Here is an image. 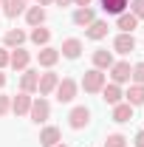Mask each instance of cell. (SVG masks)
Listing matches in <instances>:
<instances>
[{"instance_id":"cell-10","label":"cell","mask_w":144,"mask_h":147,"mask_svg":"<svg viewBox=\"0 0 144 147\" xmlns=\"http://www.w3.org/2000/svg\"><path fill=\"white\" fill-rule=\"evenodd\" d=\"M37 82H40V71L26 68L23 76H20V91H23V93H37Z\"/></svg>"},{"instance_id":"cell-31","label":"cell","mask_w":144,"mask_h":147,"mask_svg":"<svg viewBox=\"0 0 144 147\" xmlns=\"http://www.w3.org/2000/svg\"><path fill=\"white\" fill-rule=\"evenodd\" d=\"M133 144H136V147H144V130H139V133H136V139H133Z\"/></svg>"},{"instance_id":"cell-14","label":"cell","mask_w":144,"mask_h":147,"mask_svg":"<svg viewBox=\"0 0 144 147\" xmlns=\"http://www.w3.org/2000/svg\"><path fill=\"white\" fill-rule=\"evenodd\" d=\"M0 9H3V14L6 17H20V14H26V0H0Z\"/></svg>"},{"instance_id":"cell-13","label":"cell","mask_w":144,"mask_h":147,"mask_svg":"<svg viewBox=\"0 0 144 147\" xmlns=\"http://www.w3.org/2000/svg\"><path fill=\"white\" fill-rule=\"evenodd\" d=\"M116 28H119L122 34H133V31L139 28V17H133L130 11H122V14L116 17Z\"/></svg>"},{"instance_id":"cell-18","label":"cell","mask_w":144,"mask_h":147,"mask_svg":"<svg viewBox=\"0 0 144 147\" xmlns=\"http://www.w3.org/2000/svg\"><path fill=\"white\" fill-rule=\"evenodd\" d=\"M26 40H28V37H26V31H23V28H9V31H6V37H3V42H6V48H9V51H11V48H20Z\"/></svg>"},{"instance_id":"cell-15","label":"cell","mask_w":144,"mask_h":147,"mask_svg":"<svg viewBox=\"0 0 144 147\" xmlns=\"http://www.w3.org/2000/svg\"><path fill=\"white\" fill-rule=\"evenodd\" d=\"M113 51H119V54H133V51H136V37L133 34H119L113 40Z\"/></svg>"},{"instance_id":"cell-3","label":"cell","mask_w":144,"mask_h":147,"mask_svg":"<svg viewBox=\"0 0 144 147\" xmlns=\"http://www.w3.org/2000/svg\"><path fill=\"white\" fill-rule=\"evenodd\" d=\"M76 91H79V85L73 82L71 76H65V79H59V85H57V102H62V105H68L76 99Z\"/></svg>"},{"instance_id":"cell-7","label":"cell","mask_w":144,"mask_h":147,"mask_svg":"<svg viewBox=\"0 0 144 147\" xmlns=\"http://www.w3.org/2000/svg\"><path fill=\"white\" fill-rule=\"evenodd\" d=\"M57 85H59V76H57L54 71H45V74H40L37 91H40V96H48V93H54V91H57Z\"/></svg>"},{"instance_id":"cell-12","label":"cell","mask_w":144,"mask_h":147,"mask_svg":"<svg viewBox=\"0 0 144 147\" xmlns=\"http://www.w3.org/2000/svg\"><path fill=\"white\" fill-rule=\"evenodd\" d=\"M62 142V133H59V127H54V125H48V127L40 130V147H54Z\"/></svg>"},{"instance_id":"cell-11","label":"cell","mask_w":144,"mask_h":147,"mask_svg":"<svg viewBox=\"0 0 144 147\" xmlns=\"http://www.w3.org/2000/svg\"><path fill=\"white\" fill-rule=\"evenodd\" d=\"M37 62H40L42 68H54L57 62H59V48L42 45V48H40V54H37Z\"/></svg>"},{"instance_id":"cell-22","label":"cell","mask_w":144,"mask_h":147,"mask_svg":"<svg viewBox=\"0 0 144 147\" xmlns=\"http://www.w3.org/2000/svg\"><path fill=\"white\" fill-rule=\"evenodd\" d=\"M26 20H28L31 28L42 26V23H45V9H42V6H28V9H26Z\"/></svg>"},{"instance_id":"cell-6","label":"cell","mask_w":144,"mask_h":147,"mask_svg":"<svg viewBox=\"0 0 144 147\" xmlns=\"http://www.w3.org/2000/svg\"><path fill=\"white\" fill-rule=\"evenodd\" d=\"M130 62H113L110 65V82H116V85H124V82H130Z\"/></svg>"},{"instance_id":"cell-17","label":"cell","mask_w":144,"mask_h":147,"mask_svg":"<svg viewBox=\"0 0 144 147\" xmlns=\"http://www.w3.org/2000/svg\"><path fill=\"white\" fill-rule=\"evenodd\" d=\"M110 31V26H108V20H93L88 26V31H85V37L88 40H105Z\"/></svg>"},{"instance_id":"cell-33","label":"cell","mask_w":144,"mask_h":147,"mask_svg":"<svg viewBox=\"0 0 144 147\" xmlns=\"http://www.w3.org/2000/svg\"><path fill=\"white\" fill-rule=\"evenodd\" d=\"M40 6L45 9V6H54V0H40Z\"/></svg>"},{"instance_id":"cell-27","label":"cell","mask_w":144,"mask_h":147,"mask_svg":"<svg viewBox=\"0 0 144 147\" xmlns=\"http://www.w3.org/2000/svg\"><path fill=\"white\" fill-rule=\"evenodd\" d=\"M105 147H127V136H122V133H110L108 139H105Z\"/></svg>"},{"instance_id":"cell-2","label":"cell","mask_w":144,"mask_h":147,"mask_svg":"<svg viewBox=\"0 0 144 147\" xmlns=\"http://www.w3.org/2000/svg\"><path fill=\"white\" fill-rule=\"evenodd\" d=\"M28 116H31L34 125H45L48 116H51V105H48V99H45V96L31 99V110H28Z\"/></svg>"},{"instance_id":"cell-21","label":"cell","mask_w":144,"mask_h":147,"mask_svg":"<svg viewBox=\"0 0 144 147\" xmlns=\"http://www.w3.org/2000/svg\"><path fill=\"white\" fill-rule=\"evenodd\" d=\"M113 65V54H110L108 48H96L93 51V68H99V71H105Z\"/></svg>"},{"instance_id":"cell-1","label":"cell","mask_w":144,"mask_h":147,"mask_svg":"<svg viewBox=\"0 0 144 147\" xmlns=\"http://www.w3.org/2000/svg\"><path fill=\"white\" fill-rule=\"evenodd\" d=\"M105 85H108V74L105 71H99V68L85 71V76H82V91L85 93H102Z\"/></svg>"},{"instance_id":"cell-19","label":"cell","mask_w":144,"mask_h":147,"mask_svg":"<svg viewBox=\"0 0 144 147\" xmlns=\"http://www.w3.org/2000/svg\"><path fill=\"white\" fill-rule=\"evenodd\" d=\"M102 99L113 108V105H119V102L124 99V93H122V88H119L116 82H110V85H105V88H102Z\"/></svg>"},{"instance_id":"cell-4","label":"cell","mask_w":144,"mask_h":147,"mask_svg":"<svg viewBox=\"0 0 144 147\" xmlns=\"http://www.w3.org/2000/svg\"><path fill=\"white\" fill-rule=\"evenodd\" d=\"M68 125H71V130H82L90 125V108H85V105H76V108L68 113Z\"/></svg>"},{"instance_id":"cell-16","label":"cell","mask_w":144,"mask_h":147,"mask_svg":"<svg viewBox=\"0 0 144 147\" xmlns=\"http://www.w3.org/2000/svg\"><path fill=\"white\" fill-rule=\"evenodd\" d=\"M93 20H96V11H93L90 6H76V11H73V23H76V26L88 28Z\"/></svg>"},{"instance_id":"cell-30","label":"cell","mask_w":144,"mask_h":147,"mask_svg":"<svg viewBox=\"0 0 144 147\" xmlns=\"http://www.w3.org/2000/svg\"><path fill=\"white\" fill-rule=\"evenodd\" d=\"M6 65H9V48L3 45V48H0V71H3Z\"/></svg>"},{"instance_id":"cell-28","label":"cell","mask_w":144,"mask_h":147,"mask_svg":"<svg viewBox=\"0 0 144 147\" xmlns=\"http://www.w3.org/2000/svg\"><path fill=\"white\" fill-rule=\"evenodd\" d=\"M127 6H130V14H133V17L144 20V0H130Z\"/></svg>"},{"instance_id":"cell-32","label":"cell","mask_w":144,"mask_h":147,"mask_svg":"<svg viewBox=\"0 0 144 147\" xmlns=\"http://www.w3.org/2000/svg\"><path fill=\"white\" fill-rule=\"evenodd\" d=\"M54 3H57V6H62V9H65V6H71L73 0H54Z\"/></svg>"},{"instance_id":"cell-26","label":"cell","mask_w":144,"mask_h":147,"mask_svg":"<svg viewBox=\"0 0 144 147\" xmlns=\"http://www.w3.org/2000/svg\"><path fill=\"white\" fill-rule=\"evenodd\" d=\"M130 82H133V85H144V62H136V65H133Z\"/></svg>"},{"instance_id":"cell-29","label":"cell","mask_w":144,"mask_h":147,"mask_svg":"<svg viewBox=\"0 0 144 147\" xmlns=\"http://www.w3.org/2000/svg\"><path fill=\"white\" fill-rule=\"evenodd\" d=\"M6 113H11V96L0 93V116H6Z\"/></svg>"},{"instance_id":"cell-34","label":"cell","mask_w":144,"mask_h":147,"mask_svg":"<svg viewBox=\"0 0 144 147\" xmlns=\"http://www.w3.org/2000/svg\"><path fill=\"white\" fill-rule=\"evenodd\" d=\"M76 6H90V0H73Z\"/></svg>"},{"instance_id":"cell-23","label":"cell","mask_w":144,"mask_h":147,"mask_svg":"<svg viewBox=\"0 0 144 147\" xmlns=\"http://www.w3.org/2000/svg\"><path fill=\"white\" fill-rule=\"evenodd\" d=\"M124 102H127V105H133V108L144 105V85H130L127 93H124Z\"/></svg>"},{"instance_id":"cell-25","label":"cell","mask_w":144,"mask_h":147,"mask_svg":"<svg viewBox=\"0 0 144 147\" xmlns=\"http://www.w3.org/2000/svg\"><path fill=\"white\" fill-rule=\"evenodd\" d=\"M31 42H34V45H40V48H42V45H48V40H51V31H48V28H42V26H37V28H31Z\"/></svg>"},{"instance_id":"cell-9","label":"cell","mask_w":144,"mask_h":147,"mask_svg":"<svg viewBox=\"0 0 144 147\" xmlns=\"http://www.w3.org/2000/svg\"><path fill=\"white\" fill-rule=\"evenodd\" d=\"M28 110H31V93L20 91L17 96H11V113L14 116H28Z\"/></svg>"},{"instance_id":"cell-8","label":"cell","mask_w":144,"mask_h":147,"mask_svg":"<svg viewBox=\"0 0 144 147\" xmlns=\"http://www.w3.org/2000/svg\"><path fill=\"white\" fill-rule=\"evenodd\" d=\"M79 54H82V40H79V37H68V40H62L59 57H65V59H79Z\"/></svg>"},{"instance_id":"cell-20","label":"cell","mask_w":144,"mask_h":147,"mask_svg":"<svg viewBox=\"0 0 144 147\" xmlns=\"http://www.w3.org/2000/svg\"><path fill=\"white\" fill-rule=\"evenodd\" d=\"M133 119V105H127V102H119V105H113V122H119V125H127Z\"/></svg>"},{"instance_id":"cell-35","label":"cell","mask_w":144,"mask_h":147,"mask_svg":"<svg viewBox=\"0 0 144 147\" xmlns=\"http://www.w3.org/2000/svg\"><path fill=\"white\" fill-rule=\"evenodd\" d=\"M3 85H6V74L0 71V88H3Z\"/></svg>"},{"instance_id":"cell-5","label":"cell","mask_w":144,"mask_h":147,"mask_svg":"<svg viewBox=\"0 0 144 147\" xmlns=\"http://www.w3.org/2000/svg\"><path fill=\"white\" fill-rule=\"evenodd\" d=\"M28 62H31V54H28V51H26L23 45L9 51V65H11L14 71H20V74H23L26 68H28Z\"/></svg>"},{"instance_id":"cell-36","label":"cell","mask_w":144,"mask_h":147,"mask_svg":"<svg viewBox=\"0 0 144 147\" xmlns=\"http://www.w3.org/2000/svg\"><path fill=\"white\" fill-rule=\"evenodd\" d=\"M54 147H68V144H62V142H59V144H54Z\"/></svg>"},{"instance_id":"cell-24","label":"cell","mask_w":144,"mask_h":147,"mask_svg":"<svg viewBox=\"0 0 144 147\" xmlns=\"http://www.w3.org/2000/svg\"><path fill=\"white\" fill-rule=\"evenodd\" d=\"M99 3H102V9H105L108 14H116V17H119V14L127 9L130 0H99Z\"/></svg>"}]
</instances>
